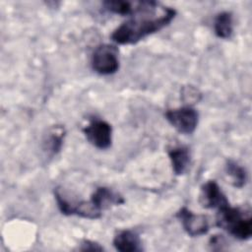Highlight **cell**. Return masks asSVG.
Masks as SVG:
<instances>
[{
  "mask_svg": "<svg viewBox=\"0 0 252 252\" xmlns=\"http://www.w3.org/2000/svg\"><path fill=\"white\" fill-rule=\"evenodd\" d=\"M79 250H81V251H101V250H103V247L100 246L97 242H94L92 240H84L81 243Z\"/></svg>",
  "mask_w": 252,
  "mask_h": 252,
  "instance_id": "cell-16",
  "label": "cell"
},
{
  "mask_svg": "<svg viewBox=\"0 0 252 252\" xmlns=\"http://www.w3.org/2000/svg\"><path fill=\"white\" fill-rule=\"evenodd\" d=\"M90 144L99 150L108 149L112 142V127L111 125L101 119H94L83 129Z\"/></svg>",
  "mask_w": 252,
  "mask_h": 252,
  "instance_id": "cell-5",
  "label": "cell"
},
{
  "mask_svg": "<svg viewBox=\"0 0 252 252\" xmlns=\"http://www.w3.org/2000/svg\"><path fill=\"white\" fill-rule=\"evenodd\" d=\"M164 116L172 127H174L179 133L185 135L192 134L197 128L199 122L198 111L190 105L167 109Z\"/></svg>",
  "mask_w": 252,
  "mask_h": 252,
  "instance_id": "cell-4",
  "label": "cell"
},
{
  "mask_svg": "<svg viewBox=\"0 0 252 252\" xmlns=\"http://www.w3.org/2000/svg\"><path fill=\"white\" fill-rule=\"evenodd\" d=\"M113 246L120 252H137L143 250L139 235L130 229L119 231L113 238Z\"/></svg>",
  "mask_w": 252,
  "mask_h": 252,
  "instance_id": "cell-9",
  "label": "cell"
},
{
  "mask_svg": "<svg viewBox=\"0 0 252 252\" xmlns=\"http://www.w3.org/2000/svg\"><path fill=\"white\" fill-rule=\"evenodd\" d=\"M92 67L99 75H111L119 69L118 49L110 44L98 45L92 55Z\"/></svg>",
  "mask_w": 252,
  "mask_h": 252,
  "instance_id": "cell-3",
  "label": "cell"
},
{
  "mask_svg": "<svg viewBox=\"0 0 252 252\" xmlns=\"http://www.w3.org/2000/svg\"><path fill=\"white\" fill-rule=\"evenodd\" d=\"M137 1L108 0L103 2V7L106 11L121 16H130L135 11Z\"/></svg>",
  "mask_w": 252,
  "mask_h": 252,
  "instance_id": "cell-14",
  "label": "cell"
},
{
  "mask_svg": "<svg viewBox=\"0 0 252 252\" xmlns=\"http://www.w3.org/2000/svg\"><path fill=\"white\" fill-rule=\"evenodd\" d=\"M181 96H182L183 101L185 103H189V105L191 106L192 103H196L200 100L201 93L198 91V89H196L192 86H187L182 89Z\"/></svg>",
  "mask_w": 252,
  "mask_h": 252,
  "instance_id": "cell-15",
  "label": "cell"
},
{
  "mask_svg": "<svg viewBox=\"0 0 252 252\" xmlns=\"http://www.w3.org/2000/svg\"><path fill=\"white\" fill-rule=\"evenodd\" d=\"M167 154L173 172L176 175L184 174L187 171L191 160L189 149L185 146H176L169 149Z\"/></svg>",
  "mask_w": 252,
  "mask_h": 252,
  "instance_id": "cell-10",
  "label": "cell"
},
{
  "mask_svg": "<svg viewBox=\"0 0 252 252\" xmlns=\"http://www.w3.org/2000/svg\"><path fill=\"white\" fill-rule=\"evenodd\" d=\"M176 16V10L153 0L137 1L135 11L129 19L116 28L111 39L122 45L135 44L166 26Z\"/></svg>",
  "mask_w": 252,
  "mask_h": 252,
  "instance_id": "cell-1",
  "label": "cell"
},
{
  "mask_svg": "<svg viewBox=\"0 0 252 252\" xmlns=\"http://www.w3.org/2000/svg\"><path fill=\"white\" fill-rule=\"evenodd\" d=\"M214 32L220 38H229L233 32L232 14L227 11L219 13L214 21Z\"/></svg>",
  "mask_w": 252,
  "mask_h": 252,
  "instance_id": "cell-11",
  "label": "cell"
},
{
  "mask_svg": "<svg viewBox=\"0 0 252 252\" xmlns=\"http://www.w3.org/2000/svg\"><path fill=\"white\" fill-rule=\"evenodd\" d=\"M184 230L191 237L206 234L209 229V220L205 215H196L186 207H182L176 214Z\"/></svg>",
  "mask_w": 252,
  "mask_h": 252,
  "instance_id": "cell-6",
  "label": "cell"
},
{
  "mask_svg": "<svg viewBox=\"0 0 252 252\" xmlns=\"http://www.w3.org/2000/svg\"><path fill=\"white\" fill-rule=\"evenodd\" d=\"M90 201L99 212L112 205H120L124 203V199L121 195L104 186L97 187L92 194Z\"/></svg>",
  "mask_w": 252,
  "mask_h": 252,
  "instance_id": "cell-8",
  "label": "cell"
},
{
  "mask_svg": "<svg viewBox=\"0 0 252 252\" xmlns=\"http://www.w3.org/2000/svg\"><path fill=\"white\" fill-rule=\"evenodd\" d=\"M225 172L230 177L231 183L236 188H242L247 181V172L243 166L234 160H227L225 163Z\"/></svg>",
  "mask_w": 252,
  "mask_h": 252,
  "instance_id": "cell-13",
  "label": "cell"
},
{
  "mask_svg": "<svg viewBox=\"0 0 252 252\" xmlns=\"http://www.w3.org/2000/svg\"><path fill=\"white\" fill-rule=\"evenodd\" d=\"M199 202L203 208L217 210L229 204L226 196L223 194L218 183L214 180H209L202 185L199 195Z\"/></svg>",
  "mask_w": 252,
  "mask_h": 252,
  "instance_id": "cell-7",
  "label": "cell"
},
{
  "mask_svg": "<svg viewBox=\"0 0 252 252\" xmlns=\"http://www.w3.org/2000/svg\"><path fill=\"white\" fill-rule=\"evenodd\" d=\"M65 137V130L62 126H55L53 127L48 135L46 136L43 145L44 150L51 156L58 154L63 146V141Z\"/></svg>",
  "mask_w": 252,
  "mask_h": 252,
  "instance_id": "cell-12",
  "label": "cell"
},
{
  "mask_svg": "<svg viewBox=\"0 0 252 252\" xmlns=\"http://www.w3.org/2000/svg\"><path fill=\"white\" fill-rule=\"evenodd\" d=\"M216 224L239 240H247L252 235L250 211L229 204L218 210Z\"/></svg>",
  "mask_w": 252,
  "mask_h": 252,
  "instance_id": "cell-2",
  "label": "cell"
}]
</instances>
